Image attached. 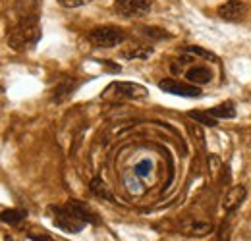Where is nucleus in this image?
<instances>
[{"mask_svg":"<svg viewBox=\"0 0 251 241\" xmlns=\"http://www.w3.org/2000/svg\"><path fill=\"white\" fill-rule=\"evenodd\" d=\"M112 89L116 91V93H120V95H124L127 98H133V100H137V98H147L149 96V93L147 89L143 87V85H139V83H114V85H110Z\"/></svg>","mask_w":251,"mask_h":241,"instance_id":"obj_8","label":"nucleus"},{"mask_svg":"<svg viewBox=\"0 0 251 241\" xmlns=\"http://www.w3.org/2000/svg\"><path fill=\"white\" fill-rule=\"evenodd\" d=\"M158 87L164 93H172V95H180V96H199L201 95L199 87L186 85V83H180V81H174V79H162L158 83Z\"/></svg>","mask_w":251,"mask_h":241,"instance_id":"obj_6","label":"nucleus"},{"mask_svg":"<svg viewBox=\"0 0 251 241\" xmlns=\"http://www.w3.org/2000/svg\"><path fill=\"white\" fill-rule=\"evenodd\" d=\"M41 39V25H39V16L35 18H20L12 25L8 33V43L16 50H27L35 47V43Z\"/></svg>","mask_w":251,"mask_h":241,"instance_id":"obj_2","label":"nucleus"},{"mask_svg":"<svg viewBox=\"0 0 251 241\" xmlns=\"http://www.w3.org/2000/svg\"><path fill=\"white\" fill-rule=\"evenodd\" d=\"M52 211H54V224L68 234H77L87 224H97L99 222V218L93 214V211L87 205L77 203V201H70L68 205L56 207Z\"/></svg>","mask_w":251,"mask_h":241,"instance_id":"obj_1","label":"nucleus"},{"mask_svg":"<svg viewBox=\"0 0 251 241\" xmlns=\"http://www.w3.org/2000/svg\"><path fill=\"white\" fill-rule=\"evenodd\" d=\"M153 54V48L151 47H145V45H127L122 48L120 56L126 60H133V58H139V60H147L149 56Z\"/></svg>","mask_w":251,"mask_h":241,"instance_id":"obj_9","label":"nucleus"},{"mask_svg":"<svg viewBox=\"0 0 251 241\" xmlns=\"http://www.w3.org/2000/svg\"><path fill=\"white\" fill-rule=\"evenodd\" d=\"M217 14L224 22H240L246 16V4L242 0H226L219 6Z\"/></svg>","mask_w":251,"mask_h":241,"instance_id":"obj_5","label":"nucleus"},{"mask_svg":"<svg viewBox=\"0 0 251 241\" xmlns=\"http://www.w3.org/2000/svg\"><path fill=\"white\" fill-rule=\"evenodd\" d=\"M248 197V189L244 185H234L222 199V209L226 212H234Z\"/></svg>","mask_w":251,"mask_h":241,"instance_id":"obj_7","label":"nucleus"},{"mask_svg":"<svg viewBox=\"0 0 251 241\" xmlns=\"http://www.w3.org/2000/svg\"><path fill=\"white\" fill-rule=\"evenodd\" d=\"M207 114L215 120H232V118H236V104L232 100L220 102L219 106H213L211 110H207Z\"/></svg>","mask_w":251,"mask_h":241,"instance_id":"obj_11","label":"nucleus"},{"mask_svg":"<svg viewBox=\"0 0 251 241\" xmlns=\"http://www.w3.org/2000/svg\"><path fill=\"white\" fill-rule=\"evenodd\" d=\"M151 170H153V162H151V160H141V162H137L135 168H133V172H135L137 178H145V176H149Z\"/></svg>","mask_w":251,"mask_h":241,"instance_id":"obj_16","label":"nucleus"},{"mask_svg":"<svg viewBox=\"0 0 251 241\" xmlns=\"http://www.w3.org/2000/svg\"><path fill=\"white\" fill-rule=\"evenodd\" d=\"M189 116L193 118L195 121H201V123H205V125H209V127H215L219 120H215V118H211L207 112H199V110H191L189 112Z\"/></svg>","mask_w":251,"mask_h":241,"instance_id":"obj_15","label":"nucleus"},{"mask_svg":"<svg viewBox=\"0 0 251 241\" xmlns=\"http://www.w3.org/2000/svg\"><path fill=\"white\" fill-rule=\"evenodd\" d=\"M25 216H27V211H20V209H8V211H2L0 214L2 222L10 224V226H18Z\"/></svg>","mask_w":251,"mask_h":241,"instance_id":"obj_12","label":"nucleus"},{"mask_svg":"<svg viewBox=\"0 0 251 241\" xmlns=\"http://www.w3.org/2000/svg\"><path fill=\"white\" fill-rule=\"evenodd\" d=\"M91 191H93L95 195H99V197H104L106 201H114V197H112V193L108 191V187H106V183L100 180V178H95L93 181H91Z\"/></svg>","mask_w":251,"mask_h":241,"instance_id":"obj_13","label":"nucleus"},{"mask_svg":"<svg viewBox=\"0 0 251 241\" xmlns=\"http://www.w3.org/2000/svg\"><path fill=\"white\" fill-rule=\"evenodd\" d=\"M211 230H213V226L207 224V222H193V224H189L184 232L189 234V236H197V238H201V236H207Z\"/></svg>","mask_w":251,"mask_h":241,"instance_id":"obj_14","label":"nucleus"},{"mask_svg":"<svg viewBox=\"0 0 251 241\" xmlns=\"http://www.w3.org/2000/svg\"><path fill=\"white\" fill-rule=\"evenodd\" d=\"M33 240H35V241H50L49 238H33Z\"/></svg>","mask_w":251,"mask_h":241,"instance_id":"obj_20","label":"nucleus"},{"mask_svg":"<svg viewBox=\"0 0 251 241\" xmlns=\"http://www.w3.org/2000/svg\"><path fill=\"white\" fill-rule=\"evenodd\" d=\"M186 50H188V52H193V54H201V56L207 58V60H215V54H213V52H207V50H203V48H199V47H188Z\"/></svg>","mask_w":251,"mask_h":241,"instance_id":"obj_17","label":"nucleus"},{"mask_svg":"<svg viewBox=\"0 0 251 241\" xmlns=\"http://www.w3.org/2000/svg\"><path fill=\"white\" fill-rule=\"evenodd\" d=\"M186 79L189 83H195V85H205V83H209L213 79V73L205 66H191L186 72Z\"/></svg>","mask_w":251,"mask_h":241,"instance_id":"obj_10","label":"nucleus"},{"mask_svg":"<svg viewBox=\"0 0 251 241\" xmlns=\"http://www.w3.org/2000/svg\"><path fill=\"white\" fill-rule=\"evenodd\" d=\"M87 41L97 48H112L126 41V33L112 25H99L87 33Z\"/></svg>","mask_w":251,"mask_h":241,"instance_id":"obj_3","label":"nucleus"},{"mask_svg":"<svg viewBox=\"0 0 251 241\" xmlns=\"http://www.w3.org/2000/svg\"><path fill=\"white\" fill-rule=\"evenodd\" d=\"M153 4H155V0H116L114 12L126 20L143 18L153 10Z\"/></svg>","mask_w":251,"mask_h":241,"instance_id":"obj_4","label":"nucleus"},{"mask_svg":"<svg viewBox=\"0 0 251 241\" xmlns=\"http://www.w3.org/2000/svg\"><path fill=\"white\" fill-rule=\"evenodd\" d=\"M64 8H77V6H83V4H89L93 0H58Z\"/></svg>","mask_w":251,"mask_h":241,"instance_id":"obj_18","label":"nucleus"},{"mask_svg":"<svg viewBox=\"0 0 251 241\" xmlns=\"http://www.w3.org/2000/svg\"><path fill=\"white\" fill-rule=\"evenodd\" d=\"M145 35H149V37H155V39H162V37H170L166 31L162 29H157V27H149V29H143Z\"/></svg>","mask_w":251,"mask_h":241,"instance_id":"obj_19","label":"nucleus"}]
</instances>
